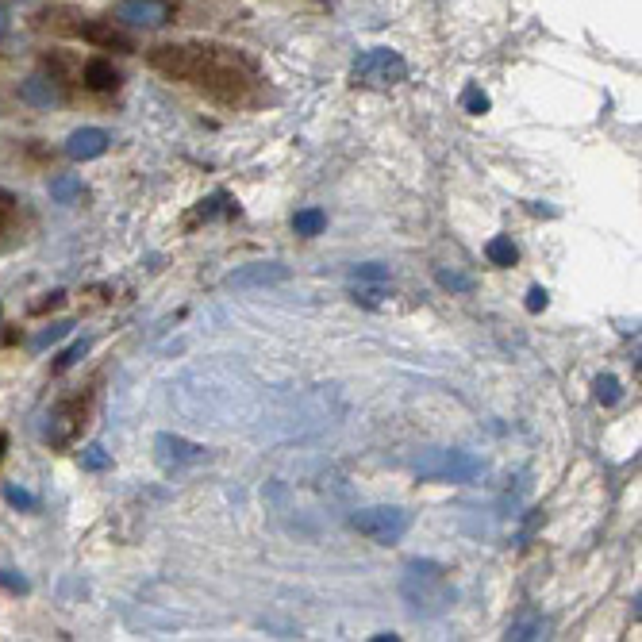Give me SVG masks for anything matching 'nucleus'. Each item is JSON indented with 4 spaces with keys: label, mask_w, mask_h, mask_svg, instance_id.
Returning a JSON list of instances; mask_svg holds the SVG:
<instances>
[{
    "label": "nucleus",
    "mask_w": 642,
    "mask_h": 642,
    "mask_svg": "<svg viewBox=\"0 0 642 642\" xmlns=\"http://www.w3.org/2000/svg\"><path fill=\"white\" fill-rule=\"evenodd\" d=\"M150 70L181 81L216 104H243L254 93V74L235 50L220 43H166L147 54Z\"/></svg>",
    "instance_id": "obj_1"
},
{
    "label": "nucleus",
    "mask_w": 642,
    "mask_h": 642,
    "mask_svg": "<svg viewBox=\"0 0 642 642\" xmlns=\"http://www.w3.org/2000/svg\"><path fill=\"white\" fill-rule=\"evenodd\" d=\"M35 27L39 31H54V35H70V39H85L100 50H116V54H135V35L120 27L112 16L100 20V16H85L77 8H66V4H54V8H43L35 16Z\"/></svg>",
    "instance_id": "obj_2"
},
{
    "label": "nucleus",
    "mask_w": 642,
    "mask_h": 642,
    "mask_svg": "<svg viewBox=\"0 0 642 642\" xmlns=\"http://www.w3.org/2000/svg\"><path fill=\"white\" fill-rule=\"evenodd\" d=\"M400 596L408 604V612L416 619H435L443 616L446 608L454 604V589L446 581V569L431 558H420V562H408L404 566V577H400Z\"/></svg>",
    "instance_id": "obj_3"
},
{
    "label": "nucleus",
    "mask_w": 642,
    "mask_h": 642,
    "mask_svg": "<svg viewBox=\"0 0 642 642\" xmlns=\"http://www.w3.org/2000/svg\"><path fill=\"white\" fill-rule=\"evenodd\" d=\"M412 470L420 481H435V485H473L485 473V458H477L470 450H423L420 458L412 462Z\"/></svg>",
    "instance_id": "obj_4"
},
{
    "label": "nucleus",
    "mask_w": 642,
    "mask_h": 642,
    "mask_svg": "<svg viewBox=\"0 0 642 642\" xmlns=\"http://www.w3.org/2000/svg\"><path fill=\"white\" fill-rule=\"evenodd\" d=\"M350 527H354L362 539H370V543L393 546L408 535L412 512H408V508H396V504H377V508L354 512V516H350Z\"/></svg>",
    "instance_id": "obj_5"
},
{
    "label": "nucleus",
    "mask_w": 642,
    "mask_h": 642,
    "mask_svg": "<svg viewBox=\"0 0 642 642\" xmlns=\"http://www.w3.org/2000/svg\"><path fill=\"white\" fill-rule=\"evenodd\" d=\"M350 77H354V85H362V89H389V85L408 81V62L400 58V50L370 47L358 54Z\"/></svg>",
    "instance_id": "obj_6"
},
{
    "label": "nucleus",
    "mask_w": 642,
    "mask_h": 642,
    "mask_svg": "<svg viewBox=\"0 0 642 642\" xmlns=\"http://www.w3.org/2000/svg\"><path fill=\"white\" fill-rule=\"evenodd\" d=\"M112 20L120 27H139V31H158L177 20L173 0H120L112 8Z\"/></svg>",
    "instance_id": "obj_7"
},
{
    "label": "nucleus",
    "mask_w": 642,
    "mask_h": 642,
    "mask_svg": "<svg viewBox=\"0 0 642 642\" xmlns=\"http://www.w3.org/2000/svg\"><path fill=\"white\" fill-rule=\"evenodd\" d=\"M85 423H89V400H62L58 408H50L47 416V427H43V439L50 446H70L85 431Z\"/></svg>",
    "instance_id": "obj_8"
},
{
    "label": "nucleus",
    "mask_w": 642,
    "mask_h": 642,
    "mask_svg": "<svg viewBox=\"0 0 642 642\" xmlns=\"http://www.w3.org/2000/svg\"><path fill=\"white\" fill-rule=\"evenodd\" d=\"M154 454H158V466H162V470H185V466H197L208 450L200 443H193V439H185V435L162 431V435H154Z\"/></svg>",
    "instance_id": "obj_9"
},
{
    "label": "nucleus",
    "mask_w": 642,
    "mask_h": 642,
    "mask_svg": "<svg viewBox=\"0 0 642 642\" xmlns=\"http://www.w3.org/2000/svg\"><path fill=\"white\" fill-rule=\"evenodd\" d=\"M281 281H289V266H281V262H250V266L227 273L231 289H270Z\"/></svg>",
    "instance_id": "obj_10"
},
{
    "label": "nucleus",
    "mask_w": 642,
    "mask_h": 642,
    "mask_svg": "<svg viewBox=\"0 0 642 642\" xmlns=\"http://www.w3.org/2000/svg\"><path fill=\"white\" fill-rule=\"evenodd\" d=\"M108 147H112V135H108L104 127H77L74 135L66 139V158H74V162H93V158H100Z\"/></svg>",
    "instance_id": "obj_11"
},
{
    "label": "nucleus",
    "mask_w": 642,
    "mask_h": 642,
    "mask_svg": "<svg viewBox=\"0 0 642 642\" xmlns=\"http://www.w3.org/2000/svg\"><path fill=\"white\" fill-rule=\"evenodd\" d=\"M20 97H24L31 108H54V104H62V100H66V93H62V81H58V77L35 74L20 85Z\"/></svg>",
    "instance_id": "obj_12"
},
{
    "label": "nucleus",
    "mask_w": 642,
    "mask_h": 642,
    "mask_svg": "<svg viewBox=\"0 0 642 642\" xmlns=\"http://www.w3.org/2000/svg\"><path fill=\"white\" fill-rule=\"evenodd\" d=\"M81 85L89 93H112V89H120V70L108 58H89L81 66Z\"/></svg>",
    "instance_id": "obj_13"
},
{
    "label": "nucleus",
    "mask_w": 642,
    "mask_h": 642,
    "mask_svg": "<svg viewBox=\"0 0 642 642\" xmlns=\"http://www.w3.org/2000/svg\"><path fill=\"white\" fill-rule=\"evenodd\" d=\"M504 639L512 642H531V639H546V619L539 612H523L519 619L508 623V635Z\"/></svg>",
    "instance_id": "obj_14"
},
{
    "label": "nucleus",
    "mask_w": 642,
    "mask_h": 642,
    "mask_svg": "<svg viewBox=\"0 0 642 642\" xmlns=\"http://www.w3.org/2000/svg\"><path fill=\"white\" fill-rule=\"evenodd\" d=\"M485 258H489L493 266H500V270L516 266V262H519V250H516V243H512V235H493V239L485 243Z\"/></svg>",
    "instance_id": "obj_15"
},
{
    "label": "nucleus",
    "mask_w": 642,
    "mask_h": 642,
    "mask_svg": "<svg viewBox=\"0 0 642 642\" xmlns=\"http://www.w3.org/2000/svg\"><path fill=\"white\" fill-rule=\"evenodd\" d=\"M323 227H327V212H323V208H300L297 216H293V231L304 235V239L323 235Z\"/></svg>",
    "instance_id": "obj_16"
},
{
    "label": "nucleus",
    "mask_w": 642,
    "mask_h": 642,
    "mask_svg": "<svg viewBox=\"0 0 642 642\" xmlns=\"http://www.w3.org/2000/svg\"><path fill=\"white\" fill-rule=\"evenodd\" d=\"M346 277H350V285H381L393 277V270L385 262H362V266H350Z\"/></svg>",
    "instance_id": "obj_17"
},
{
    "label": "nucleus",
    "mask_w": 642,
    "mask_h": 642,
    "mask_svg": "<svg viewBox=\"0 0 642 642\" xmlns=\"http://www.w3.org/2000/svg\"><path fill=\"white\" fill-rule=\"evenodd\" d=\"M435 281L443 285L446 293H473V277L454 270V266H439V270H435Z\"/></svg>",
    "instance_id": "obj_18"
},
{
    "label": "nucleus",
    "mask_w": 642,
    "mask_h": 642,
    "mask_svg": "<svg viewBox=\"0 0 642 642\" xmlns=\"http://www.w3.org/2000/svg\"><path fill=\"white\" fill-rule=\"evenodd\" d=\"M596 389V400L604 404V408H616L619 400H623V385H619V377H612V373H600L593 381Z\"/></svg>",
    "instance_id": "obj_19"
},
{
    "label": "nucleus",
    "mask_w": 642,
    "mask_h": 642,
    "mask_svg": "<svg viewBox=\"0 0 642 642\" xmlns=\"http://www.w3.org/2000/svg\"><path fill=\"white\" fill-rule=\"evenodd\" d=\"M350 297L358 300L362 308H381L385 297H389V281H381V285H350Z\"/></svg>",
    "instance_id": "obj_20"
},
{
    "label": "nucleus",
    "mask_w": 642,
    "mask_h": 642,
    "mask_svg": "<svg viewBox=\"0 0 642 642\" xmlns=\"http://www.w3.org/2000/svg\"><path fill=\"white\" fill-rule=\"evenodd\" d=\"M50 197L58 200V204H74L81 197V181L77 177H54L50 181Z\"/></svg>",
    "instance_id": "obj_21"
},
{
    "label": "nucleus",
    "mask_w": 642,
    "mask_h": 642,
    "mask_svg": "<svg viewBox=\"0 0 642 642\" xmlns=\"http://www.w3.org/2000/svg\"><path fill=\"white\" fill-rule=\"evenodd\" d=\"M112 466V458H108V450L104 446H85L81 450V470H89V473H100V470H108Z\"/></svg>",
    "instance_id": "obj_22"
},
{
    "label": "nucleus",
    "mask_w": 642,
    "mask_h": 642,
    "mask_svg": "<svg viewBox=\"0 0 642 642\" xmlns=\"http://www.w3.org/2000/svg\"><path fill=\"white\" fill-rule=\"evenodd\" d=\"M85 350H89V339H77V343L70 346V350H66L58 362H54V373H66L77 362V358H85Z\"/></svg>",
    "instance_id": "obj_23"
},
{
    "label": "nucleus",
    "mask_w": 642,
    "mask_h": 642,
    "mask_svg": "<svg viewBox=\"0 0 642 642\" xmlns=\"http://www.w3.org/2000/svg\"><path fill=\"white\" fill-rule=\"evenodd\" d=\"M462 104H466V112H470V116H481V112H489V97H485V93H481L477 85H470V89H466Z\"/></svg>",
    "instance_id": "obj_24"
},
{
    "label": "nucleus",
    "mask_w": 642,
    "mask_h": 642,
    "mask_svg": "<svg viewBox=\"0 0 642 642\" xmlns=\"http://www.w3.org/2000/svg\"><path fill=\"white\" fill-rule=\"evenodd\" d=\"M4 500L16 504V508H35V504H39V500L27 493V489H20V485H4Z\"/></svg>",
    "instance_id": "obj_25"
},
{
    "label": "nucleus",
    "mask_w": 642,
    "mask_h": 642,
    "mask_svg": "<svg viewBox=\"0 0 642 642\" xmlns=\"http://www.w3.org/2000/svg\"><path fill=\"white\" fill-rule=\"evenodd\" d=\"M66 331H70V323H50L47 331H39V339H35V350H43V346L58 343V339H62Z\"/></svg>",
    "instance_id": "obj_26"
},
{
    "label": "nucleus",
    "mask_w": 642,
    "mask_h": 642,
    "mask_svg": "<svg viewBox=\"0 0 642 642\" xmlns=\"http://www.w3.org/2000/svg\"><path fill=\"white\" fill-rule=\"evenodd\" d=\"M546 304H550V293H546L543 285H531V293H527V312H531V316H539Z\"/></svg>",
    "instance_id": "obj_27"
},
{
    "label": "nucleus",
    "mask_w": 642,
    "mask_h": 642,
    "mask_svg": "<svg viewBox=\"0 0 642 642\" xmlns=\"http://www.w3.org/2000/svg\"><path fill=\"white\" fill-rule=\"evenodd\" d=\"M0 585H4L8 593H27V577L12 573V569H0Z\"/></svg>",
    "instance_id": "obj_28"
},
{
    "label": "nucleus",
    "mask_w": 642,
    "mask_h": 642,
    "mask_svg": "<svg viewBox=\"0 0 642 642\" xmlns=\"http://www.w3.org/2000/svg\"><path fill=\"white\" fill-rule=\"evenodd\" d=\"M8 27H12V20H8V12H4V8H0V39H4V35H8Z\"/></svg>",
    "instance_id": "obj_29"
},
{
    "label": "nucleus",
    "mask_w": 642,
    "mask_h": 642,
    "mask_svg": "<svg viewBox=\"0 0 642 642\" xmlns=\"http://www.w3.org/2000/svg\"><path fill=\"white\" fill-rule=\"evenodd\" d=\"M4 450H8V439H4V435H0V458H4Z\"/></svg>",
    "instance_id": "obj_30"
}]
</instances>
